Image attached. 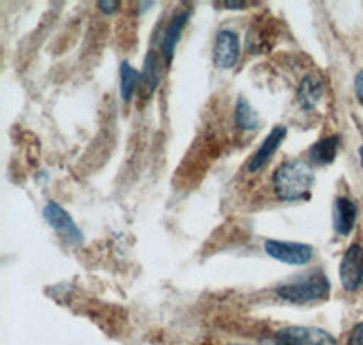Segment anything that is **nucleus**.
I'll return each instance as SVG.
<instances>
[{
	"label": "nucleus",
	"instance_id": "f257e3e1",
	"mask_svg": "<svg viewBox=\"0 0 363 345\" xmlns=\"http://www.w3.org/2000/svg\"><path fill=\"white\" fill-rule=\"evenodd\" d=\"M314 184V169L309 162L294 158L280 165L272 175V190L277 198L284 202H296L309 198Z\"/></svg>",
	"mask_w": 363,
	"mask_h": 345
},
{
	"label": "nucleus",
	"instance_id": "f03ea898",
	"mask_svg": "<svg viewBox=\"0 0 363 345\" xmlns=\"http://www.w3.org/2000/svg\"><path fill=\"white\" fill-rule=\"evenodd\" d=\"M330 292V282L323 273L309 276L306 280H298L293 284L280 285L277 296L289 304H311V302L325 300Z\"/></svg>",
	"mask_w": 363,
	"mask_h": 345
},
{
	"label": "nucleus",
	"instance_id": "7ed1b4c3",
	"mask_svg": "<svg viewBox=\"0 0 363 345\" xmlns=\"http://www.w3.org/2000/svg\"><path fill=\"white\" fill-rule=\"evenodd\" d=\"M265 345H338V341L323 329L291 325L280 329L277 336L265 341Z\"/></svg>",
	"mask_w": 363,
	"mask_h": 345
},
{
	"label": "nucleus",
	"instance_id": "20e7f679",
	"mask_svg": "<svg viewBox=\"0 0 363 345\" xmlns=\"http://www.w3.org/2000/svg\"><path fill=\"white\" fill-rule=\"evenodd\" d=\"M264 249L271 258L287 265H307L314 256L313 247L307 243L285 242V240H267Z\"/></svg>",
	"mask_w": 363,
	"mask_h": 345
},
{
	"label": "nucleus",
	"instance_id": "39448f33",
	"mask_svg": "<svg viewBox=\"0 0 363 345\" xmlns=\"http://www.w3.org/2000/svg\"><path fill=\"white\" fill-rule=\"evenodd\" d=\"M45 222L50 224L55 229V233H58V236H62L64 242L67 243H82L84 234L80 231V227L77 226L71 214L64 209L60 204L57 202H48L45 207L42 209Z\"/></svg>",
	"mask_w": 363,
	"mask_h": 345
},
{
	"label": "nucleus",
	"instance_id": "423d86ee",
	"mask_svg": "<svg viewBox=\"0 0 363 345\" xmlns=\"http://www.w3.org/2000/svg\"><path fill=\"white\" fill-rule=\"evenodd\" d=\"M340 282L345 291H358L363 284V247L352 243L340 263Z\"/></svg>",
	"mask_w": 363,
	"mask_h": 345
},
{
	"label": "nucleus",
	"instance_id": "0eeeda50",
	"mask_svg": "<svg viewBox=\"0 0 363 345\" xmlns=\"http://www.w3.org/2000/svg\"><path fill=\"white\" fill-rule=\"evenodd\" d=\"M240 58V38L231 29H220L215 38L213 60L218 70H233Z\"/></svg>",
	"mask_w": 363,
	"mask_h": 345
},
{
	"label": "nucleus",
	"instance_id": "6e6552de",
	"mask_svg": "<svg viewBox=\"0 0 363 345\" xmlns=\"http://www.w3.org/2000/svg\"><path fill=\"white\" fill-rule=\"evenodd\" d=\"M277 29V21H271V18H258V21L251 26V29H249L247 40H245L247 50L251 51L252 55H262L271 51L278 37Z\"/></svg>",
	"mask_w": 363,
	"mask_h": 345
},
{
	"label": "nucleus",
	"instance_id": "1a4fd4ad",
	"mask_svg": "<svg viewBox=\"0 0 363 345\" xmlns=\"http://www.w3.org/2000/svg\"><path fill=\"white\" fill-rule=\"evenodd\" d=\"M287 136V128L285 126H274V128L269 131V135L265 136V140L262 142V146L255 151V155L251 156V160H249L247 169L251 172L260 171L269 160H271V156L277 153V149L280 148L281 142Z\"/></svg>",
	"mask_w": 363,
	"mask_h": 345
},
{
	"label": "nucleus",
	"instance_id": "9d476101",
	"mask_svg": "<svg viewBox=\"0 0 363 345\" xmlns=\"http://www.w3.org/2000/svg\"><path fill=\"white\" fill-rule=\"evenodd\" d=\"M162 53L155 50L147 51L144 58V66L140 73V95L142 99H149L153 95L162 80Z\"/></svg>",
	"mask_w": 363,
	"mask_h": 345
},
{
	"label": "nucleus",
	"instance_id": "9b49d317",
	"mask_svg": "<svg viewBox=\"0 0 363 345\" xmlns=\"http://www.w3.org/2000/svg\"><path fill=\"white\" fill-rule=\"evenodd\" d=\"M189 17H191V11L177 13V15L171 18L169 26L165 28L164 37H162V57H164V62L167 64V66H169L171 60H173L177 45L178 42H180L182 31H184V28H186Z\"/></svg>",
	"mask_w": 363,
	"mask_h": 345
},
{
	"label": "nucleus",
	"instance_id": "f8f14e48",
	"mask_svg": "<svg viewBox=\"0 0 363 345\" xmlns=\"http://www.w3.org/2000/svg\"><path fill=\"white\" fill-rule=\"evenodd\" d=\"M358 207L349 197H338L335 200V213H333V226L342 236H349L354 229Z\"/></svg>",
	"mask_w": 363,
	"mask_h": 345
},
{
	"label": "nucleus",
	"instance_id": "ddd939ff",
	"mask_svg": "<svg viewBox=\"0 0 363 345\" xmlns=\"http://www.w3.org/2000/svg\"><path fill=\"white\" fill-rule=\"evenodd\" d=\"M323 95V82L318 75H307L300 82L296 91V100L301 109L311 111L320 104Z\"/></svg>",
	"mask_w": 363,
	"mask_h": 345
},
{
	"label": "nucleus",
	"instance_id": "4468645a",
	"mask_svg": "<svg viewBox=\"0 0 363 345\" xmlns=\"http://www.w3.org/2000/svg\"><path fill=\"white\" fill-rule=\"evenodd\" d=\"M340 136L330 135L325 138L318 140L309 148V158L318 165H329L335 162L336 153H338Z\"/></svg>",
	"mask_w": 363,
	"mask_h": 345
},
{
	"label": "nucleus",
	"instance_id": "2eb2a0df",
	"mask_svg": "<svg viewBox=\"0 0 363 345\" xmlns=\"http://www.w3.org/2000/svg\"><path fill=\"white\" fill-rule=\"evenodd\" d=\"M235 124L242 131H256L260 128V116L244 97H238V100H236Z\"/></svg>",
	"mask_w": 363,
	"mask_h": 345
},
{
	"label": "nucleus",
	"instance_id": "dca6fc26",
	"mask_svg": "<svg viewBox=\"0 0 363 345\" xmlns=\"http://www.w3.org/2000/svg\"><path fill=\"white\" fill-rule=\"evenodd\" d=\"M136 87H140V73L128 60L120 62V97L129 102Z\"/></svg>",
	"mask_w": 363,
	"mask_h": 345
},
{
	"label": "nucleus",
	"instance_id": "f3484780",
	"mask_svg": "<svg viewBox=\"0 0 363 345\" xmlns=\"http://www.w3.org/2000/svg\"><path fill=\"white\" fill-rule=\"evenodd\" d=\"M347 345H363V322L354 325V329L347 338Z\"/></svg>",
	"mask_w": 363,
	"mask_h": 345
},
{
	"label": "nucleus",
	"instance_id": "a211bd4d",
	"mask_svg": "<svg viewBox=\"0 0 363 345\" xmlns=\"http://www.w3.org/2000/svg\"><path fill=\"white\" fill-rule=\"evenodd\" d=\"M96 6H99L100 11L106 13V15H113V13L120 8V2H116V0H102V2H99Z\"/></svg>",
	"mask_w": 363,
	"mask_h": 345
},
{
	"label": "nucleus",
	"instance_id": "6ab92c4d",
	"mask_svg": "<svg viewBox=\"0 0 363 345\" xmlns=\"http://www.w3.org/2000/svg\"><path fill=\"white\" fill-rule=\"evenodd\" d=\"M354 91L358 97V102L363 106V70L358 71L354 77Z\"/></svg>",
	"mask_w": 363,
	"mask_h": 345
},
{
	"label": "nucleus",
	"instance_id": "aec40b11",
	"mask_svg": "<svg viewBox=\"0 0 363 345\" xmlns=\"http://www.w3.org/2000/svg\"><path fill=\"white\" fill-rule=\"evenodd\" d=\"M223 8H227V9H244V8H247V4H245V2H238V0H233V2H229V0H227V2H223Z\"/></svg>",
	"mask_w": 363,
	"mask_h": 345
},
{
	"label": "nucleus",
	"instance_id": "412c9836",
	"mask_svg": "<svg viewBox=\"0 0 363 345\" xmlns=\"http://www.w3.org/2000/svg\"><path fill=\"white\" fill-rule=\"evenodd\" d=\"M359 160H362V168H363V146L359 148Z\"/></svg>",
	"mask_w": 363,
	"mask_h": 345
},
{
	"label": "nucleus",
	"instance_id": "4be33fe9",
	"mask_svg": "<svg viewBox=\"0 0 363 345\" xmlns=\"http://www.w3.org/2000/svg\"><path fill=\"white\" fill-rule=\"evenodd\" d=\"M229 345H238V344H229Z\"/></svg>",
	"mask_w": 363,
	"mask_h": 345
}]
</instances>
